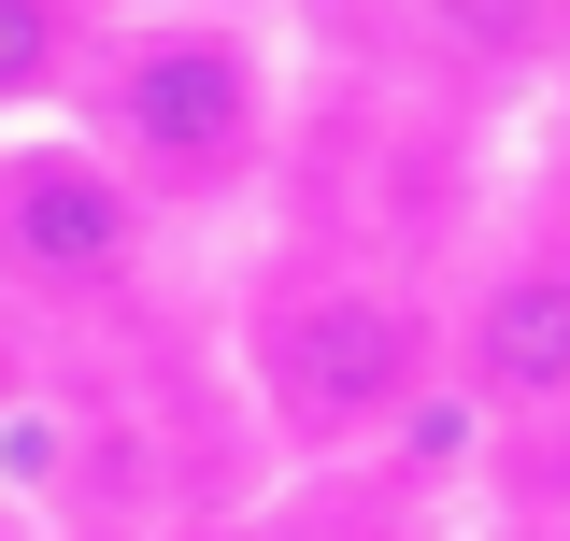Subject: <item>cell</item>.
<instances>
[{
	"label": "cell",
	"mask_w": 570,
	"mask_h": 541,
	"mask_svg": "<svg viewBox=\"0 0 570 541\" xmlns=\"http://www.w3.org/2000/svg\"><path fill=\"white\" fill-rule=\"evenodd\" d=\"M100 157L129 186H214L257 157V43L214 14H157L100 58Z\"/></svg>",
	"instance_id": "1"
},
{
	"label": "cell",
	"mask_w": 570,
	"mask_h": 541,
	"mask_svg": "<svg viewBox=\"0 0 570 541\" xmlns=\"http://www.w3.org/2000/svg\"><path fill=\"white\" fill-rule=\"evenodd\" d=\"M142 270V186L100 142H0V285L115 299Z\"/></svg>",
	"instance_id": "2"
},
{
	"label": "cell",
	"mask_w": 570,
	"mask_h": 541,
	"mask_svg": "<svg viewBox=\"0 0 570 541\" xmlns=\"http://www.w3.org/2000/svg\"><path fill=\"white\" fill-rule=\"evenodd\" d=\"M257 371L299 427H385V413L428 385V314L385 299V285H314L257 328Z\"/></svg>",
	"instance_id": "3"
},
{
	"label": "cell",
	"mask_w": 570,
	"mask_h": 541,
	"mask_svg": "<svg viewBox=\"0 0 570 541\" xmlns=\"http://www.w3.org/2000/svg\"><path fill=\"white\" fill-rule=\"evenodd\" d=\"M471 385L513 413L570 400V270H513L485 285V314H471Z\"/></svg>",
	"instance_id": "4"
},
{
	"label": "cell",
	"mask_w": 570,
	"mask_h": 541,
	"mask_svg": "<svg viewBox=\"0 0 570 541\" xmlns=\"http://www.w3.org/2000/svg\"><path fill=\"white\" fill-rule=\"evenodd\" d=\"M557 29V0H428V43H456V58H528Z\"/></svg>",
	"instance_id": "5"
},
{
	"label": "cell",
	"mask_w": 570,
	"mask_h": 541,
	"mask_svg": "<svg viewBox=\"0 0 570 541\" xmlns=\"http://www.w3.org/2000/svg\"><path fill=\"white\" fill-rule=\"evenodd\" d=\"M71 71V14L58 0H0V100H43Z\"/></svg>",
	"instance_id": "6"
},
{
	"label": "cell",
	"mask_w": 570,
	"mask_h": 541,
	"mask_svg": "<svg viewBox=\"0 0 570 541\" xmlns=\"http://www.w3.org/2000/svg\"><path fill=\"white\" fill-rule=\"evenodd\" d=\"M0 400H14V328H0Z\"/></svg>",
	"instance_id": "7"
}]
</instances>
